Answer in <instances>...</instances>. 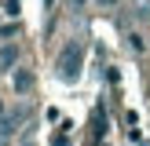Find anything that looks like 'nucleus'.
<instances>
[{"label": "nucleus", "mask_w": 150, "mask_h": 146, "mask_svg": "<svg viewBox=\"0 0 150 146\" xmlns=\"http://www.w3.org/2000/svg\"><path fill=\"white\" fill-rule=\"evenodd\" d=\"M81 77V44H66L62 55H59V80H66V84H73V80Z\"/></svg>", "instance_id": "obj_1"}, {"label": "nucleus", "mask_w": 150, "mask_h": 146, "mask_svg": "<svg viewBox=\"0 0 150 146\" xmlns=\"http://www.w3.org/2000/svg\"><path fill=\"white\" fill-rule=\"evenodd\" d=\"M18 69V44H4L0 48V73Z\"/></svg>", "instance_id": "obj_2"}, {"label": "nucleus", "mask_w": 150, "mask_h": 146, "mask_svg": "<svg viewBox=\"0 0 150 146\" xmlns=\"http://www.w3.org/2000/svg\"><path fill=\"white\" fill-rule=\"evenodd\" d=\"M11 84H15V95L33 91V73H29V69H15L11 73Z\"/></svg>", "instance_id": "obj_3"}, {"label": "nucleus", "mask_w": 150, "mask_h": 146, "mask_svg": "<svg viewBox=\"0 0 150 146\" xmlns=\"http://www.w3.org/2000/svg\"><path fill=\"white\" fill-rule=\"evenodd\" d=\"M125 44H128V51H136V55H139V51H146V40H143L139 33H128V36H125Z\"/></svg>", "instance_id": "obj_4"}, {"label": "nucleus", "mask_w": 150, "mask_h": 146, "mask_svg": "<svg viewBox=\"0 0 150 146\" xmlns=\"http://www.w3.org/2000/svg\"><path fill=\"white\" fill-rule=\"evenodd\" d=\"M92 4H95V7H99V11H114V7H117V4H121V0H92Z\"/></svg>", "instance_id": "obj_5"}, {"label": "nucleus", "mask_w": 150, "mask_h": 146, "mask_svg": "<svg viewBox=\"0 0 150 146\" xmlns=\"http://www.w3.org/2000/svg\"><path fill=\"white\" fill-rule=\"evenodd\" d=\"M0 146H11V139H0Z\"/></svg>", "instance_id": "obj_6"}, {"label": "nucleus", "mask_w": 150, "mask_h": 146, "mask_svg": "<svg viewBox=\"0 0 150 146\" xmlns=\"http://www.w3.org/2000/svg\"><path fill=\"white\" fill-rule=\"evenodd\" d=\"M22 146H37V142H33V139H26V142H22Z\"/></svg>", "instance_id": "obj_7"}]
</instances>
